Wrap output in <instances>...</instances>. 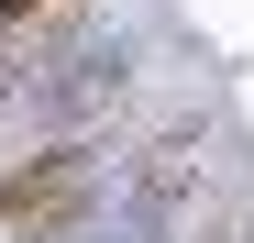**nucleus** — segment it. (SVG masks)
<instances>
[{
	"label": "nucleus",
	"mask_w": 254,
	"mask_h": 243,
	"mask_svg": "<svg viewBox=\"0 0 254 243\" xmlns=\"http://www.w3.org/2000/svg\"><path fill=\"white\" fill-rule=\"evenodd\" d=\"M89 199H100V155L89 144H45L33 166H0V232L11 243H56Z\"/></svg>",
	"instance_id": "1"
},
{
	"label": "nucleus",
	"mask_w": 254,
	"mask_h": 243,
	"mask_svg": "<svg viewBox=\"0 0 254 243\" xmlns=\"http://www.w3.org/2000/svg\"><path fill=\"white\" fill-rule=\"evenodd\" d=\"M22 11H45V0H0V22H22Z\"/></svg>",
	"instance_id": "2"
}]
</instances>
